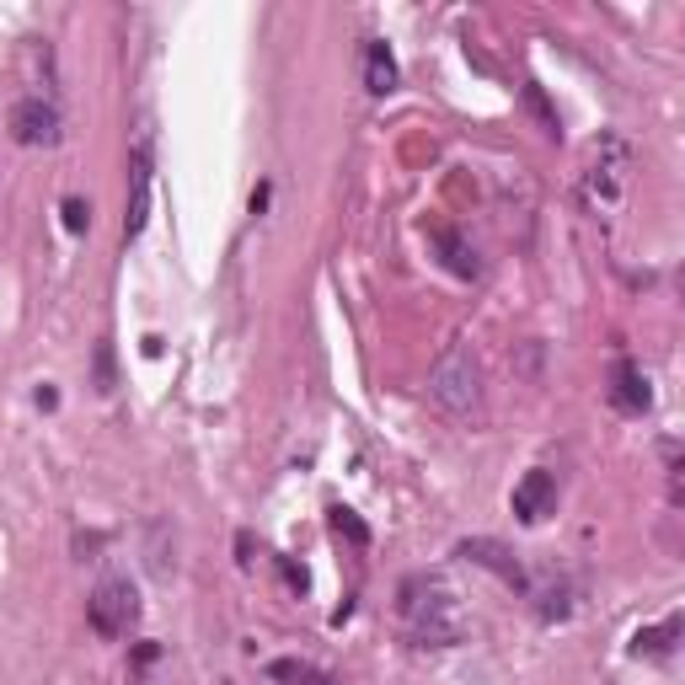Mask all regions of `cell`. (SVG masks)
I'll list each match as a JSON object with an SVG mask.
<instances>
[{"label": "cell", "instance_id": "5bb4252c", "mask_svg": "<svg viewBox=\"0 0 685 685\" xmlns=\"http://www.w3.org/2000/svg\"><path fill=\"white\" fill-rule=\"evenodd\" d=\"M332 531H338V536H349L354 541V546H370V531H364V525H359V514L354 508H332Z\"/></svg>", "mask_w": 685, "mask_h": 685}, {"label": "cell", "instance_id": "30bf717a", "mask_svg": "<svg viewBox=\"0 0 685 685\" xmlns=\"http://www.w3.org/2000/svg\"><path fill=\"white\" fill-rule=\"evenodd\" d=\"M611 402H616L622 413H643V407H648V381H643L637 364L622 359V364L611 370Z\"/></svg>", "mask_w": 685, "mask_h": 685}, {"label": "cell", "instance_id": "9a60e30c", "mask_svg": "<svg viewBox=\"0 0 685 685\" xmlns=\"http://www.w3.org/2000/svg\"><path fill=\"white\" fill-rule=\"evenodd\" d=\"M119 386V370H113V343H97V391Z\"/></svg>", "mask_w": 685, "mask_h": 685}, {"label": "cell", "instance_id": "2e32d148", "mask_svg": "<svg viewBox=\"0 0 685 685\" xmlns=\"http://www.w3.org/2000/svg\"><path fill=\"white\" fill-rule=\"evenodd\" d=\"M525 102H531V113H536V119H541V129H546V134H557V113L546 108V97H541V87H525Z\"/></svg>", "mask_w": 685, "mask_h": 685}, {"label": "cell", "instance_id": "7c38bea8", "mask_svg": "<svg viewBox=\"0 0 685 685\" xmlns=\"http://www.w3.org/2000/svg\"><path fill=\"white\" fill-rule=\"evenodd\" d=\"M434 246L445 252V269L450 273H461V279H477V252H472L466 241L455 236V231H445V225H440V231H434Z\"/></svg>", "mask_w": 685, "mask_h": 685}, {"label": "cell", "instance_id": "4fadbf2b", "mask_svg": "<svg viewBox=\"0 0 685 685\" xmlns=\"http://www.w3.org/2000/svg\"><path fill=\"white\" fill-rule=\"evenodd\" d=\"M675 637H681V616H669L664 626H643V632H637V643H632V654H669V648H675Z\"/></svg>", "mask_w": 685, "mask_h": 685}, {"label": "cell", "instance_id": "e0dca14e", "mask_svg": "<svg viewBox=\"0 0 685 685\" xmlns=\"http://www.w3.org/2000/svg\"><path fill=\"white\" fill-rule=\"evenodd\" d=\"M64 225H70V231H87V225H91V204H87V199H64Z\"/></svg>", "mask_w": 685, "mask_h": 685}, {"label": "cell", "instance_id": "52a82bcc", "mask_svg": "<svg viewBox=\"0 0 685 685\" xmlns=\"http://www.w3.org/2000/svg\"><path fill=\"white\" fill-rule=\"evenodd\" d=\"M145 567L155 584H172L178 578V525L167 514H155L145 525Z\"/></svg>", "mask_w": 685, "mask_h": 685}, {"label": "cell", "instance_id": "3957f363", "mask_svg": "<svg viewBox=\"0 0 685 685\" xmlns=\"http://www.w3.org/2000/svg\"><path fill=\"white\" fill-rule=\"evenodd\" d=\"M87 622H91V632H102V637H123L129 626L140 622V600H134V590H129L123 578H108V584L91 590Z\"/></svg>", "mask_w": 685, "mask_h": 685}, {"label": "cell", "instance_id": "5b68a950", "mask_svg": "<svg viewBox=\"0 0 685 685\" xmlns=\"http://www.w3.org/2000/svg\"><path fill=\"white\" fill-rule=\"evenodd\" d=\"M626 161H632L626 140L605 134V140L595 145V167H590V204H611V199L622 193V182H626Z\"/></svg>", "mask_w": 685, "mask_h": 685}, {"label": "cell", "instance_id": "277c9868", "mask_svg": "<svg viewBox=\"0 0 685 685\" xmlns=\"http://www.w3.org/2000/svg\"><path fill=\"white\" fill-rule=\"evenodd\" d=\"M11 140L17 145H54L60 140V108L49 97H22L11 108Z\"/></svg>", "mask_w": 685, "mask_h": 685}, {"label": "cell", "instance_id": "8992f818", "mask_svg": "<svg viewBox=\"0 0 685 685\" xmlns=\"http://www.w3.org/2000/svg\"><path fill=\"white\" fill-rule=\"evenodd\" d=\"M455 557H466L472 567H487V573H498V578H504V584H514V590H531L525 567H520V557L508 552L504 541H493V536H466L461 546H455Z\"/></svg>", "mask_w": 685, "mask_h": 685}, {"label": "cell", "instance_id": "ba28073f", "mask_svg": "<svg viewBox=\"0 0 685 685\" xmlns=\"http://www.w3.org/2000/svg\"><path fill=\"white\" fill-rule=\"evenodd\" d=\"M508 508L520 514V520H546L552 508H557V477L552 472H525V477L514 482V493H508Z\"/></svg>", "mask_w": 685, "mask_h": 685}, {"label": "cell", "instance_id": "9c48e42d", "mask_svg": "<svg viewBox=\"0 0 685 685\" xmlns=\"http://www.w3.org/2000/svg\"><path fill=\"white\" fill-rule=\"evenodd\" d=\"M134 193H129V214H123V236H140L145 231V214H150V145L140 140L134 145Z\"/></svg>", "mask_w": 685, "mask_h": 685}, {"label": "cell", "instance_id": "6da1fadb", "mask_svg": "<svg viewBox=\"0 0 685 685\" xmlns=\"http://www.w3.org/2000/svg\"><path fill=\"white\" fill-rule=\"evenodd\" d=\"M402 622H407L417 648H455L466 637L455 595H450L445 578H434V573H413L402 584Z\"/></svg>", "mask_w": 685, "mask_h": 685}, {"label": "cell", "instance_id": "7a4b0ae2", "mask_svg": "<svg viewBox=\"0 0 685 685\" xmlns=\"http://www.w3.org/2000/svg\"><path fill=\"white\" fill-rule=\"evenodd\" d=\"M429 402L450 417H472L482 402V364L466 343H450L429 370Z\"/></svg>", "mask_w": 685, "mask_h": 685}, {"label": "cell", "instance_id": "8fae6325", "mask_svg": "<svg viewBox=\"0 0 685 685\" xmlns=\"http://www.w3.org/2000/svg\"><path fill=\"white\" fill-rule=\"evenodd\" d=\"M364 87L375 91V97H386V91H396V60H391L386 43H364Z\"/></svg>", "mask_w": 685, "mask_h": 685}]
</instances>
